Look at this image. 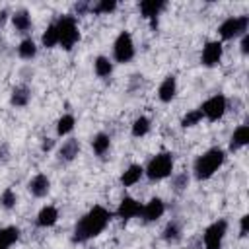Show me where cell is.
I'll return each instance as SVG.
<instances>
[{"instance_id": "1", "label": "cell", "mask_w": 249, "mask_h": 249, "mask_svg": "<svg viewBox=\"0 0 249 249\" xmlns=\"http://www.w3.org/2000/svg\"><path fill=\"white\" fill-rule=\"evenodd\" d=\"M109 220H111V212L107 208H103L101 204H95L93 208H89L88 214H84L78 220V224L74 228V237L72 239L76 243H84V241L99 235L107 228Z\"/></svg>"}, {"instance_id": "2", "label": "cell", "mask_w": 249, "mask_h": 249, "mask_svg": "<svg viewBox=\"0 0 249 249\" xmlns=\"http://www.w3.org/2000/svg\"><path fill=\"white\" fill-rule=\"evenodd\" d=\"M224 161H226V152H224L222 148H210V150H206L202 156H198V158L195 160V165H193L195 177H196L198 181L210 179V177L222 167Z\"/></svg>"}, {"instance_id": "3", "label": "cell", "mask_w": 249, "mask_h": 249, "mask_svg": "<svg viewBox=\"0 0 249 249\" xmlns=\"http://www.w3.org/2000/svg\"><path fill=\"white\" fill-rule=\"evenodd\" d=\"M171 171H173V156H171L169 152H161V154L154 156V158L148 161L146 169H144V173H146L148 179H152V181H161V179L169 177Z\"/></svg>"}, {"instance_id": "4", "label": "cell", "mask_w": 249, "mask_h": 249, "mask_svg": "<svg viewBox=\"0 0 249 249\" xmlns=\"http://www.w3.org/2000/svg\"><path fill=\"white\" fill-rule=\"evenodd\" d=\"M54 25H56V31H58V45L64 51H70L76 45V41L80 39V31H78L76 19L72 16H62Z\"/></svg>"}, {"instance_id": "5", "label": "cell", "mask_w": 249, "mask_h": 249, "mask_svg": "<svg viewBox=\"0 0 249 249\" xmlns=\"http://www.w3.org/2000/svg\"><path fill=\"white\" fill-rule=\"evenodd\" d=\"M249 25V16H237V18H228L226 21H222V25L218 27V33L222 39H233L237 35H245Z\"/></svg>"}, {"instance_id": "6", "label": "cell", "mask_w": 249, "mask_h": 249, "mask_svg": "<svg viewBox=\"0 0 249 249\" xmlns=\"http://www.w3.org/2000/svg\"><path fill=\"white\" fill-rule=\"evenodd\" d=\"M113 54H115V60L117 62H128L132 60L134 56V43H132V37L128 31H121L119 37L115 39V45H113Z\"/></svg>"}, {"instance_id": "7", "label": "cell", "mask_w": 249, "mask_h": 249, "mask_svg": "<svg viewBox=\"0 0 249 249\" xmlns=\"http://www.w3.org/2000/svg\"><path fill=\"white\" fill-rule=\"evenodd\" d=\"M226 109H228V101H226V97H224L222 93H216V95L208 97V99L200 105L202 115H204L210 123H214V121L222 119V117H224V113H226Z\"/></svg>"}, {"instance_id": "8", "label": "cell", "mask_w": 249, "mask_h": 249, "mask_svg": "<svg viewBox=\"0 0 249 249\" xmlns=\"http://www.w3.org/2000/svg\"><path fill=\"white\" fill-rule=\"evenodd\" d=\"M226 230H228V222L226 220H216L214 224H210L204 230V235H202L206 249H220L222 247V239L226 235Z\"/></svg>"}, {"instance_id": "9", "label": "cell", "mask_w": 249, "mask_h": 249, "mask_svg": "<svg viewBox=\"0 0 249 249\" xmlns=\"http://www.w3.org/2000/svg\"><path fill=\"white\" fill-rule=\"evenodd\" d=\"M220 58H222V43L220 41H208L202 49V56H200L202 64L206 68H212L220 62Z\"/></svg>"}, {"instance_id": "10", "label": "cell", "mask_w": 249, "mask_h": 249, "mask_svg": "<svg viewBox=\"0 0 249 249\" xmlns=\"http://www.w3.org/2000/svg\"><path fill=\"white\" fill-rule=\"evenodd\" d=\"M140 212H142V204H140L136 198H132V196H124V198L121 200L119 208H117V216H119L121 220L136 218V216H140Z\"/></svg>"}, {"instance_id": "11", "label": "cell", "mask_w": 249, "mask_h": 249, "mask_svg": "<svg viewBox=\"0 0 249 249\" xmlns=\"http://www.w3.org/2000/svg\"><path fill=\"white\" fill-rule=\"evenodd\" d=\"M163 8H165V2H161V0H144V2H140V12H142L144 18H148L152 21L154 29L158 25V16Z\"/></svg>"}, {"instance_id": "12", "label": "cell", "mask_w": 249, "mask_h": 249, "mask_svg": "<svg viewBox=\"0 0 249 249\" xmlns=\"http://www.w3.org/2000/svg\"><path fill=\"white\" fill-rule=\"evenodd\" d=\"M165 212V204L161 198H152L150 202H146V206H142L140 216L146 222H156L158 218H161V214Z\"/></svg>"}, {"instance_id": "13", "label": "cell", "mask_w": 249, "mask_h": 249, "mask_svg": "<svg viewBox=\"0 0 249 249\" xmlns=\"http://www.w3.org/2000/svg\"><path fill=\"white\" fill-rule=\"evenodd\" d=\"M27 189H29V193H31L33 196L41 198V196H45V195L49 193V189H51V181H49V177H47V175L37 173V175L29 181Z\"/></svg>"}, {"instance_id": "14", "label": "cell", "mask_w": 249, "mask_h": 249, "mask_svg": "<svg viewBox=\"0 0 249 249\" xmlns=\"http://www.w3.org/2000/svg\"><path fill=\"white\" fill-rule=\"evenodd\" d=\"M142 175H144V167L138 165V163H130L121 175V185L123 187H132L142 179Z\"/></svg>"}, {"instance_id": "15", "label": "cell", "mask_w": 249, "mask_h": 249, "mask_svg": "<svg viewBox=\"0 0 249 249\" xmlns=\"http://www.w3.org/2000/svg\"><path fill=\"white\" fill-rule=\"evenodd\" d=\"M175 93H177V80H175V76H167V78L160 84L158 97H160V101L169 103V101L175 97Z\"/></svg>"}, {"instance_id": "16", "label": "cell", "mask_w": 249, "mask_h": 249, "mask_svg": "<svg viewBox=\"0 0 249 249\" xmlns=\"http://www.w3.org/2000/svg\"><path fill=\"white\" fill-rule=\"evenodd\" d=\"M247 144H249V126H247V124H239V126L233 130V134H231L230 150L233 152V150H239V148H243V146H247Z\"/></svg>"}, {"instance_id": "17", "label": "cell", "mask_w": 249, "mask_h": 249, "mask_svg": "<svg viewBox=\"0 0 249 249\" xmlns=\"http://www.w3.org/2000/svg\"><path fill=\"white\" fill-rule=\"evenodd\" d=\"M58 220V210L54 206H43L37 214V226L39 228H51Z\"/></svg>"}, {"instance_id": "18", "label": "cell", "mask_w": 249, "mask_h": 249, "mask_svg": "<svg viewBox=\"0 0 249 249\" xmlns=\"http://www.w3.org/2000/svg\"><path fill=\"white\" fill-rule=\"evenodd\" d=\"M80 152V142L76 138H68L66 142H62L60 150H58V158L62 161H72Z\"/></svg>"}, {"instance_id": "19", "label": "cell", "mask_w": 249, "mask_h": 249, "mask_svg": "<svg viewBox=\"0 0 249 249\" xmlns=\"http://www.w3.org/2000/svg\"><path fill=\"white\" fill-rule=\"evenodd\" d=\"M18 237H19V230L16 226L0 228V249H10V245H14Z\"/></svg>"}, {"instance_id": "20", "label": "cell", "mask_w": 249, "mask_h": 249, "mask_svg": "<svg viewBox=\"0 0 249 249\" xmlns=\"http://www.w3.org/2000/svg\"><path fill=\"white\" fill-rule=\"evenodd\" d=\"M109 144H111V138H109V134H105V132H99V134H95V136L91 138V148H93V152H95L97 156H103V154L109 150Z\"/></svg>"}, {"instance_id": "21", "label": "cell", "mask_w": 249, "mask_h": 249, "mask_svg": "<svg viewBox=\"0 0 249 249\" xmlns=\"http://www.w3.org/2000/svg\"><path fill=\"white\" fill-rule=\"evenodd\" d=\"M93 70H95V74L99 78H107L113 72V64H111V60L107 56H97L93 60Z\"/></svg>"}, {"instance_id": "22", "label": "cell", "mask_w": 249, "mask_h": 249, "mask_svg": "<svg viewBox=\"0 0 249 249\" xmlns=\"http://www.w3.org/2000/svg\"><path fill=\"white\" fill-rule=\"evenodd\" d=\"M74 124H76V119L72 115H62L56 123V134L58 136H66L74 130Z\"/></svg>"}, {"instance_id": "23", "label": "cell", "mask_w": 249, "mask_h": 249, "mask_svg": "<svg viewBox=\"0 0 249 249\" xmlns=\"http://www.w3.org/2000/svg\"><path fill=\"white\" fill-rule=\"evenodd\" d=\"M12 21H14V27L18 31H21V33H25V31L31 29V18H29L27 12H16L14 18H12Z\"/></svg>"}, {"instance_id": "24", "label": "cell", "mask_w": 249, "mask_h": 249, "mask_svg": "<svg viewBox=\"0 0 249 249\" xmlns=\"http://www.w3.org/2000/svg\"><path fill=\"white\" fill-rule=\"evenodd\" d=\"M41 43H43V47H47V49H53L54 45H58V31H56V25H54V23L47 25V29H45V33H43V37H41Z\"/></svg>"}, {"instance_id": "25", "label": "cell", "mask_w": 249, "mask_h": 249, "mask_svg": "<svg viewBox=\"0 0 249 249\" xmlns=\"http://www.w3.org/2000/svg\"><path fill=\"white\" fill-rule=\"evenodd\" d=\"M10 101H12V105H16V107H23V105H27V101H29V89H27L25 86L16 88V89L12 91Z\"/></svg>"}, {"instance_id": "26", "label": "cell", "mask_w": 249, "mask_h": 249, "mask_svg": "<svg viewBox=\"0 0 249 249\" xmlns=\"http://www.w3.org/2000/svg\"><path fill=\"white\" fill-rule=\"evenodd\" d=\"M18 53L21 58H33L37 54V47H35V41L33 39H23L18 47Z\"/></svg>"}, {"instance_id": "27", "label": "cell", "mask_w": 249, "mask_h": 249, "mask_svg": "<svg viewBox=\"0 0 249 249\" xmlns=\"http://www.w3.org/2000/svg\"><path fill=\"white\" fill-rule=\"evenodd\" d=\"M148 130H150V119H148V117H138V119L132 123V128H130L132 136H136V138L144 136Z\"/></svg>"}, {"instance_id": "28", "label": "cell", "mask_w": 249, "mask_h": 249, "mask_svg": "<svg viewBox=\"0 0 249 249\" xmlns=\"http://www.w3.org/2000/svg\"><path fill=\"white\" fill-rule=\"evenodd\" d=\"M202 119H204V115H202L200 107H198V109H193V111H189V113H187V115L181 119V126H185V128L195 126V124H198Z\"/></svg>"}, {"instance_id": "29", "label": "cell", "mask_w": 249, "mask_h": 249, "mask_svg": "<svg viewBox=\"0 0 249 249\" xmlns=\"http://www.w3.org/2000/svg\"><path fill=\"white\" fill-rule=\"evenodd\" d=\"M161 237H163L165 241H177V239L181 237V230H179V224H177V222H169V224L163 228V231H161Z\"/></svg>"}, {"instance_id": "30", "label": "cell", "mask_w": 249, "mask_h": 249, "mask_svg": "<svg viewBox=\"0 0 249 249\" xmlns=\"http://www.w3.org/2000/svg\"><path fill=\"white\" fill-rule=\"evenodd\" d=\"M115 8H117V2L115 0H101L95 6H91V12H95V14H109Z\"/></svg>"}, {"instance_id": "31", "label": "cell", "mask_w": 249, "mask_h": 249, "mask_svg": "<svg viewBox=\"0 0 249 249\" xmlns=\"http://www.w3.org/2000/svg\"><path fill=\"white\" fill-rule=\"evenodd\" d=\"M16 200H18V198H16V193H14L12 189H4V193L0 195V202H2V206L8 208V210L16 206Z\"/></svg>"}, {"instance_id": "32", "label": "cell", "mask_w": 249, "mask_h": 249, "mask_svg": "<svg viewBox=\"0 0 249 249\" xmlns=\"http://www.w3.org/2000/svg\"><path fill=\"white\" fill-rule=\"evenodd\" d=\"M187 183H189L187 173H179V175L173 177V189H175V191H183V189L187 187Z\"/></svg>"}, {"instance_id": "33", "label": "cell", "mask_w": 249, "mask_h": 249, "mask_svg": "<svg viewBox=\"0 0 249 249\" xmlns=\"http://www.w3.org/2000/svg\"><path fill=\"white\" fill-rule=\"evenodd\" d=\"M247 224H249V216L245 214V216H241V224H239V228H241V230H239V235H241V237L247 235Z\"/></svg>"}, {"instance_id": "34", "label": "cell", "mask_w": 249, "mask_h": 249, "mask_svg": "<svg viewBox=\"0 0 249 249\" xmlns=\"http://www.w3.org/2000/svg\"><path fill=\"white\" fill-rule=\"evenodd\" d=\"M241 53H243V54L249 53V35H247V33L241 35Z\"/></svg>"}, {"instance_id": "35", "label": "cell", "mask_w": 249, "mask_h": 249, "mask_svg": "<svg viewBox=\"0 0 249 249\" xmlns=\"http://www.w3.org/2000/svg\"><path fill=\"white\" fill-rule=\"evenodd\" d=\"M53 146H54V140L53 138H45L43 144H41V150L43 152H49V150H53Z\"/></svg>"}, {"instance_id": "36", "label": "cell", "mask_w": 249, "mask_h": 249, "mask_svg": "<svg viewBox=\"0 0 249 249\" xmlns=\"http://www.w3.org/2000/svg\"><path fill=\"white\" fill-rule=\"evenodd\" d=\"M76 10H78V14H84V12L88 10V4H86V2H82V4H78V6H76Z\"/></svg>"}, {"instance_id": "37", "label": "cell", "mask_w": 249, "mask_h": 249, "mask_svg": "<svg viewBox=\"0 0 249 249\" xmlns=\"http://www.w3.org/2000/svg\"><path fill=\"white\" fill-rule=\"evenodd\" d=\"M6 16H8V12H6V10H2V12H0V27H2V25H4V21H6Z\"/></svg>"}]
</instances>
